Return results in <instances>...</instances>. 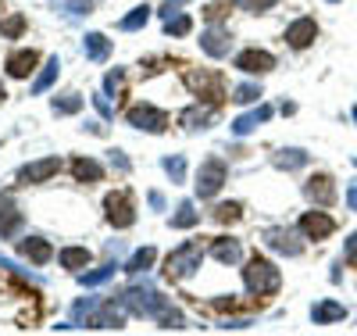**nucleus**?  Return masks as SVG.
Here are the masks:
<instances>
[{
	"label": "nucleus",
	"instance_id": "f257e3e1",
	"mask_svg": "<svg viewBox=\"0 0 357 336\" xmlns=\"http://www.w3.org/2000/svg\"><path fill=\"white\" fill-rule=\"evenodd\" d=\"M243 286L250 297L257 300H268L282 290V272L275 261H268L264 254H250L247 258V268H243Z\"/></svg>",
	"mask_w": 357,
	"mask_h": 336
},
{
	"label": "nucleus",
	"instance_id": "f03ea898",
	"mask_svg": "<svg viewBox=\"0 0 357 336\" xmlns=\"http://www.w3.org/2000/svg\"><path fill=\"white\" fill-rule=\"evenodd\" d=\"M204 254H207V247H204L200 240H186V243H178V247L165 258L161 276H165L168 283H186V279H193L197 272H200V265H204Z\"/></svg>",
	"mask_w": 357,
	"mask_h": 336
},
{
	"label": "nucleus",
	"instance_id": "7ed1b4c3",
	"mask_svg": "<svg viewBox=\"0 0 357 336\" xmlns=\"http://www.w3.org/2000/svg\"><path fill=\"white\" fill-rule=\"evenodd\" d=\"M114 297L122 300L126 312L136 315V319H158L161 308L168 304V297H161L151 283H136V286H129V290H122V293H114Z\"/></svg>",
	"mask_w": 357,
	"mask_h": 336
},
{
	"label": "nucleus",
	"instance_id": "20e7f679",
	"mask_svg": "<svg viewBox=\"0 0 357 336\" xmlns=\"http://www.w3.org/2000/svg\"><path fill=\"white\" fill-rule=\"evenodd\" d=\"M186 86H190V94L197 101H207V104H222L229 97V89H225V75L215 72V68H186L183 72Z\"/></svg>",
	"mask_w": 357,
	"mask_h": 336
},
{
	"label": "nucleus",
	"instance_id": "39448f33",
	"mask_svg": "<svg viewBox=\"0 0 357 336\" xmlns=\"http://www.w3.org/2000/svg\"><path fill=\"white\" fill-rule=\"evenodd\" d=\"M104 222L118 233L136 226V197H132V190L122 187V190H111L104 197Z\"/></svg>",
	"mask_w": 357,
	"mask_h": 336
},
{
	"label": "nucleus",
	"instance_id": "423d86ee",
	"mask_svg": "<svg viewBox=\"0 0 357 336\" xmlns=\"http://www.w3.org/2000/svg\"><path fill=\"white\" fill-rule=\"evenodd\" d=\"M261 243H264L268 251L282 254V258H301L304 247H307L304 233H301V229H293V226H268V229L261 233Z\"/></svg>",
	"mask_w": 357,
	"mask_h": 336
},
{
	"label": "nucleus",
	"instance_id": "0eeeda50",
	"mask_svg": "<svg viewBox=\"0 0 357 336\" xmlns=\"http://www.w3.org/2000/svg\"><path fill=\"white\" fill-rule=\"evenodd\" d=\"M229 182V168L222 158H204L197 168V182H193V193L200 200H215L222 193V187Z\"/></svg>",
	"mask_w": 357,
	"mask_h": 336
},
{
	"label": "nucleus",
	"instance_id": "6e6552de",
	"mask_svg": "<svg viewBox=\"0 0 357 336\" xmlns=\"http://www.w3.org/2000/svg\"><path fill=\"white\" fill-rule=\"evenodd\" d=\"M126 122H129L132 129L154 133V136H161V133L168 129V115H165L161 108H154L151 101H136L132 108H126Z\"/></svg>",
	"mask_w": 357,
	"mask_h": 336
},
{
	"label": "nucleus",
	"instance_id": "1a4fd4ad",
	"mask_svg": "<svg viewBox=\"0 0 357 336\" xmlns=\"http://www.w3.org/2000/svg\"><path fill=\"white\" fill-rule=\"evenodd\" d=\"M296 229L304 233L307 243H321V240H329V236L336 233V219H333L325 207H314V204H311V211H304V215H301Z\"/></svg>",
	"mask_w": 357,
	"mask_h": 336
},
{
	"label": "nucleus",
	"instance_id": "9d476101",
	"mask_svg": "<svg viewBox=\"0 0 357 336\" xmlns=\"http://www.w3.org/2000/svg\"><path fill=\"white\" fill-rule=\"evenodd\" d=\"M301 190H304L307 204H314V207H333V204H336V197H340L336 179H333L329 172H314V175H307Z\"/></svg>",
	"mask_w": 357,
	"mask_h": 336
},
{
	"label": "nucleus",
	"instance_id": "9b49d317",
	"mask_svg": "<svg viewBox=\"0 0 357 336\" xmlns=\"http://www.w3.org/2000/svg\"><path fill=\"white\" fill-rule=\"evenodd\" d=\"M61 158L57 154H50V158H36V161H29V165H22L18 168V182L22 187H43V182H50L57 172H61Z\"/></svg>",
	"mask_w": 357,
	"mask_h": 336
},
{
	"label": "nucleus",
	"instance_id": "f8f14e48",
	"mask_svg": "<svg viewBox=\"0 0 357 336\" xmlns=\"http://www.w3.org/2000/svg\"><path fill=\"white\" fill-rule=\"evenodd\" d=\"M318 33H321L318 22H314L311 15H301V18H293V22L286 25L282 40H286V47H289V50H307V47H314Z\"/></svg>",
	"mask_w": 357,
	"mask_h": 336
},
{
	"label": "nucleus",
	"instance_id": "ddd939ff",
	"mask_svg": "<svg viewBox=\"0 0 357 336\" xmlns=\"http://www.w3.org/2000/svg\"><path fill=\"white\" fill-rule=\"evenodd\" d=\"M218 118V104H207V101H197L190 108L178 111V126H183L186 133H200V129H211Z\"/></svg>",
	"mask_w": 357,
	"mask_h": 336
},
{
	"label": "nucleus",
	"instance_id": "4468645a",
	"mask_svg": "<svg viewBox=\"0 0 357 336\" xmlns=\"http://www.w3.org/2000/svg\"><path fill=\"white\" fill-rule=\"evenodd\" d=\"M200 50L207 54V57H215V61H222V57H229L232 54V33H229V25H207L204 33H200Z\"/></svg>",
	"mask_w": 357,
	"mask_h": 336
},
{
	"label": "nucleus",
	"instance_id": "2eb2a0df",
	"mask_svg": "<svg viewBox=\"0 0 357 336\" xmlns=\"http://www.w3.org/2000/svg\"><path fill=\"white\" fill-rule=\"evenodd\" d=\"M25 229V211L11 193H0V240H18Z\"/></svg>",
	"mask_w": 357,
	"mask_h": 336
},
{
	"label": "nucleus",
	"instance_id": "dca6fc26",
	"mask_svg": "<svg viewBox=\"0 0 357 336\" xmlns=\"http://www.w3.org/2000/svg\"><path fill=\"white\" fill-rule=\"evenodd\" d=\"M40 65V50L36 47H15L8 57H4V72L8 79H29Z\"/></svg>",
	"mask_w": 357,
	"mask_h": 336
},
{
	"label": "nucleus",
	"instance_id": "f3484780",
	"mask_svg": "<svg viewBox=\"0 0 357 336\" xmlns=\"http://www.w3.org/2000/svg\"><path fill=\"white\" fill-rule=\"evenodd\" d=\"M236 68H240L243 75H268L275 68V54H268L261 47H247L236 54Z\"/></svg>",
	"mask_w": 357,
	"mask_h": 336
},
{
	"label": "nucleus",
	"instance_id": "a211bd4d",
	"mask_svg": "<svg viewBox=\"0 0 357 336\" xmlns=\"http://www.w3.org/2000/svg\"><path fill=\"white\" fill-rule=\"evenodd\" d=\"M18 254H22L29 265L43 268V265L54 261V243H50L47 236H18Z\"/></svg>",
	"mask_w": 357,
	"mask_h": 336
},
{
	"label": "nucleus",
	"instance_id": "6ab92c4d",
	"mask_svg": "<svg viewBox=\"0 0 357 336\" xmlns=\"http://www.w3.org/2000/svg\"><path fill=\"white\" fill-rule=\"evenodd\" d=\"M207 254H211L218 265H236V261H243V243L236 236H215L211 243H207Z\"/></svg>",
	"mask_w": 357,
	"mask_h": 336
},
{
	"label": "nucleus",
	"instance_id": "aec40b11",
	"mask_svg": "<svg viewBox=\"0 0 357 336\" xmlns=\"http://www.w3.org/2000/svg\"><path fill=\"white\" fill-rule=\"evenodd\" d=\"M272 165L279 172H301V168L311 165V154H307L304 147H279L275 154H272Z\"/></svg>",
	"mask_w": 357,
	"mask_h": 336
},
{
	"label": "nucleus",
	"instance_id": "412c9836",
	"mask_svg": "<svg viewBox=\"0 0 357 336\" xmlns=\"http://www.w3.org/2000/svg\"><path fill=\"white\" fill-rule=\"evenodd\" d=\"M343 319H347V308H343L340 300H333V297L311 304V322H314V326H336V322H343Z\"/></svg>",
	"mask_w": 357,
	"mask_h": 336
},
{
	"label": "nucleus",
	"instance_id": "4be33fe9",
	"mask_svg": "<svg viewBox=\"0 0 357 336\" xmlns=\"http://www.w3.org/2000/svg\"><path fill=\"white\" fill-rule=\"evenodd\" d=\"M268 118H272V108H268V104H261V108H254V111L240 115V118L232 122V136H250L257 126H264Z\"/></svg>",
	"mask_w": 357,
	"mask_h": 336
},
{
	"label": "nucleus",
	"instance_id": "5701e85b",
	"mask_svg": "<svg viewBox=\"0 0 357 336\" xmlns=\"http://www.w3.org/2000/svg\"><path fill=\"white\" fill-rule=\"evenodd\" d=\"M89 261H93V251H89V247H75V243H72V247H61V251H57V265L68 268V272H75V276H79V272H82Z\"/></svg>",
	"mask_w": 357,
	"mask_h": 336
},
{
	"label": "nucleus",
	"instance_id": "b1692460",
	"mask_svg": "<svg viewBox=\"0 0 357 336\" xmlns=\"http://www.w3.org/2000/svg\"><path fill=\"white\" fill-rule=\"evenodd\" d=\"M72 175H75V182H82V187H97V182L104 179V165L93 161V158H75Z\"/></svg>",
	"mask_w": 357,
	"mask_h": 336
},
{
	"label": "nucleus",
	"instance_id": "393cba45",
	"mask_svg": "<svg viewBox=\"0 0 357 336\" xmlns=\"http://www.w3.org/2000/svg\"><path fill=\"white\" fill-rule=\"evenodd\" d=\"M57 75H61V61H57V57H47L43 68H40V75L33 79V86H29V94H47V89L57 82Z\"/></svg>",
	"mask_w": 357,
	"mask_h": 336
},
{
	"label": "nucleus",
	"instance_id": "a878e982",
	"mask_svg": "<svg viewBox=\"0 0 357 336\" xmlns=\"http://www.w3.org/2000/svg\"><path fill=\"white\" fill-rule=\"evenodd\" d=\"M82 54L89 61H107L111 57V40L104 33H86L82 36Z\"/></svg>",
	"mask_w": 357,
	"mask_h": 336
},
{
	"label": "nucleus",
	"instance_id": "bb28decb",
	"mask_svg": "<svg viewBox=\"0 0 357 336\" xmlns=\"http://www.w3.org/2000/svg\"><path fill=\"white\" fill-rule=\"evenodd\" d=\"M154 261H158V251H154V247H139V251H132V258L126 261V272H129V276H143V272L154 268Z\"/></svg>",
	"mask_w": 357,
	"mask_h": 336
},
{
	"label": "nucleus",
	"instance_id": "cd10ccee",
	"mask_svg": "<svg viewBox=\"0 0 357 336\" xmlns=\"http://www.w3.org/2000/svg\"><path fill=\"white\" fill-rule=\"evenodd\" d=\"M211 219H215L218 226H236V222L243 219V204H240V200H222V204L211 207Z\"/></svg>",
	"mask_w": 357,
	"mask_h": 336
},
{
	"label": "nucleus",
	"instance_id": "c85d7f7f",
	"mask_svg": "<svg viewBox=\"0 0 357 336\" xmlns=\"http://www.w3.org/2000/svg\"><path fill=\"white\" fill-rule=\"evenodd\" d=\"M193 226H200V211L193 200H183L172 215V229H193Z\"/></svg>",
	"mask_w": 357,
	"mask_h": 336
},
{
	"label": "nucleus",
	"instance_id": "c756f323",
	"mask_svg": "<svg viewBox=\"0 0 357 336\" xmlns=\"http://www.w3.org/2000/svg\"><path fill=\"white\" fill-rule=\"evenodd\" d=\"M190 29H193V15L178 11V15H172V18L165 22V36H172V40H183V36H190Z\"/></svg>",
	"mask_w": 357,
	"mask_h": 336
},
{
	"label": "nucleus",
	"instance_id": "7c9ffc66",
	"mask_svg": "<svg viewBox=\"0 0 357 336\" xmlns=\"http://www.w3.org/2000/svg\"><path fill=\"white\" fill-rule=\"evenodd\" d=\"M114 272H118V261H107V265H100L93 272H79V283L82 286H100V283L114 279Z\"/></svg>",
	"mask_w": 357,
	"mask_h": 336
},
{
	"label": "nucleus",
	"instance_id": "2f4dec72",
	"mask_svg": "<svg viewBox=\"0 0 357 336\" xmlns=\"http://www.w3.org/2000/svg\"><path fill=\"white\" fill-rule=\"evenodd\" d=\"M50 111L54 115H79L82 111V97L79 94H57V97H50Z\"/></svg>",
	"mask_w": 357,
	"mask_h": 336
},
{
	"label": "nucleus",
	"instance_id": "473e14b6",
	"mask_svg": "<svg viewBox=\"0 0 357 336\" xmlns=\"http://www.w3.org/2000/svg\"><path fill=\"white\" fill-rule=\"evenodd\" d=\"M232 8H240V4H236V0H211V4L204 8L207 25H218V22H225V18L232 15Z\"/></svg>",
	"mask_w": 357,
	"mask_h": 336
},
{
	"label": "nucleus",
	"instance_id": "72a5a7b5",
	"mask_svg": "<svg viewBox=\"0 0 357 336\" xmlns=\"http://www.w3.org/2000/svg\"><path fill=\"white\" fill-rule=\"evenodd\" d=\"M25 15L22 11H11L8 18H0V36H4V40H18L22 33H25Z\"/></svg>",
	"mask_w": 357,
	"mask_h": 336
},
{
	"label": "nucleus",
	"instance_id": "f704fd0d",
	"mask_svg": "<svg viewBox=\"0 0 357 336\" xmlns=\"http://www.w3.org/2000/svg\"><path fill=\"white\" fill-rule=\"evenodd\" d=\"M146 22H151V8L139 4V8H132L122 22H118V29H122V33H136V29H143Z\"/></svg>",
	"mask_w": 357,
	"mask_h": 336
},
{
	"label": "nucleus",
	"instance_id": "c9c22d12",
	"mask_svg": "<svg viewBox=\"0 0 357 336\" xmlns=\"http://www.w3.org/2000/svg\"><path fill=\"white\" fill-rule=\"evenodd\" d=\"M261 97V82H240V86H232V104H257Z\"/></svg>",
	"mask_w": 357,
	"mask_h": 336
},
{
	"label": "nucleus",
	"instance_id": "e433bc0d",
	"mask_svg": "<svg viewBox=\"0 0 357 336\" xmlns=\"http://www.w3.org/2000/svg\"><path fill=\"white\" fill-rule=\"evenodd\" d=\"M154 322H158L161 329H186V319H183V312H178L172 300H168L165 308H161V315H158Z\"/></svg>",
	"mask_w": 357,
	"mask_h": 336
},
{
	"label": "nucleus",
	"instance_id": "4c0bfd02",
	"mask_svg": "<svg viewBox=\"0 0 357 336\" xmlns=\"http://www.w3.org/2000/svg\"><path fill=\"white\" fill-rule=\"evenodd\" d=\"M104 94L114 97V101L126 94V68H111V72L104 75Z\"/></svg>",
	"mask_w": 357,
	"mask_h": 336
},
{
	"label": "nucleus",
	"instance_id": "58836bf2",
	"mask_svg": "<svg viewBox=\"0 0 357 336\" xmlns=\"http://www.w3.org/2000/svg\"><path fill=\"white\" fill-rule=\"evenodd\" d=\"M161 168L168 172V179L175 182V187H178V182H186V158H183V154L165 158V161H161Z\"/></svg>",
	"mask_w": 357,
	"mask_h": 336
},
{
	"label": "nucleus",
	"instance_id": "ea45409f",
	"mask_svg": "<svg viewBox=\"0 0 357 336\" xmlns=\"http://www.w3.org/2000/svg\"><path fill=\"white\" fill-rule=\"evenodd\" d=\"M107 161H111V168H114L118 175H129V172H132V161L126 158V150H118V147L107 150Z\"/></svg>",
	"mask_w": 357,
	"mask_h": 336
},
{
	"label": "nucleus",
	"instance_id": "a19ab883",
	"mask_svg": "<svg viewBox=\"0 0 357 336\" xmlns=\"http://www.w3.org/2000/svg\"><path fill=\"white\" fill-rule=\"evenodd\" d=\"M236 4H240L247 15H268V11L279 4V0H236Z\"/></svg>",
	"mask_w": 357,
	"mask_h": 336
},
{
	"label": "nucleus",
	"instance_id": "79ce46f5",
	"mask_svg": "<svg viewBox=\"0 0 357 336\" xmlns=\"http://www.w3.org/2000/svg\"><path fill=\"white\" fill-rule=\"evenodd\" d=\"M250 326H254L250 315H225V319L218 322V329H225V333H229V329H232V333H240V329H250Z\"/></svg>",
	"mask_w": 357,
	"mask_h": 336
},
{
	"label": "nucleus",
	"instance_id": "37998d69",
	"mask_svg": "<svg viewBox=\"0 0 357 336\" xmlns=\"http://www.w3.org/2000/svg\"><path fill=\"white\" fill-rule=\"evenodd\" d=\"M93 108L100 111V118H104V122H111V118H114V104L107 101L104 89H100V94H93Z\"/></svg>",
	"mask_w": 357,
	"mask_h": 336
},
{
	"label": "nucleus",
	"instance_id": "c03bdc74",
	"mask_svg": "<svg viewBox=\"0 0 357 336\" xmlns=\"http://www.w3.org/2000/svg\"><path fill=\"white\" fill-rule=\"evenodd\" d=\"M343 261H350V265H357V229L347 236V243H343Z\"/></svg>",
	"mask_w": 357,
	"mask_h": 336
},
{
	"label": "nucleus",
	"instance_id": "a18cd8bd",
	"mask_svg": "<svg viewBox=\"0 0 357 336\" xmlns=\"http://www.w3.org/2000/svg\"><path fill=\"white\" fill-rule=\"evenodd\" d=\"M343 204H347V211H357V179H350V182H347V193H343Z\"/></svg>",
	"mask_w": 357,
	"mask_h": 336
},
{
	"label": "nucleus",
	"instance_id": "49530a36",
	"mask_svg": "<svg viewBox=\"0 0 357 336\" xmlns=\"http://www.w3.org/2000/svg\"><path fill=\"white\" fill-rule=\"evenodd\" d=\"M146 200H151V207H154V211H165V207H168V204H165V197H161L158 190H151V193H146Z\"/></svg>",
	"mask_w": 357,
	"mask_h": 336
},
{
	"label": "nucleus",
	"instance_id": "de8ad7c7",
	"mask_svg": "<svg viewBox=\"0 0 357 336\" xmlns=\"http://www.w3.org/2000/svg\"><path fill=\"white\" fill-rule=\"evenodd\" d=\"M82 129H86V133H93V136H104V122H86Z\"/></svg>",
	"mask_w": 357,
	"mask_h": 336
},
{
	"label": "nucleus",
	"instance_id": "09e8293b",
	"mask_svg": "<svg viewBox=\"0 0 357 336\" xmlns=\"http://www.w3.org/2000/svg\"><path fill=\"white\" fill-rule=\"evenodd\" d=\"M340 268H343V261H336V265H333V272H329V279H333V283H340V279H343V272H340Z\"/></svg>",
	"mask_w": 357,
	"mask_h": 336
},
{
	"label": "nucleus",
	"instance_id": "8fccbe9b",
	"mask_svg": "<svg viewBox=\"0 0 357 336\" xmlns=\"http://www.w3.org/2000/svg\"><path fill=\"white\" fill-rule=\"evenodd\" d=\"M8 101V89H4V82H0V104H4Z\"/></svg>",
	"mask_w": 357,
	"mask_h": 336
},
{
	"label": "nucleus",
	"instance_id": "3c124183",
	"mask_svg": "<svg viewBox=\"0 0 357 336\" xmlns=\"http://www.w3.org/2000/svg\"><path fill=\"white\" fill-rule=\"evenodd\" d=\"M325 4H340V0H325Z\"/></svg>",
	"mask_w": 357,
	"mask_h": 336
},
{
	"label": "nucleus",
	"instance_id": "603ef678",
	"mask_svg": "<svg viewBox=\"0 0 357 336\" xmlns=\"http://www.w3.org/2000/svg\"><path fill=\"white\" fill-rule=\"evenodd\" d=\"M354 122H357V108H354Z\"/></svg>",
	"mask_w": 357,
	"mask_h": 336
}]
</instances>
